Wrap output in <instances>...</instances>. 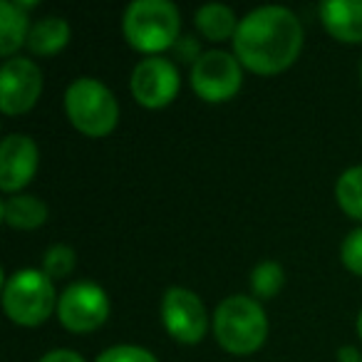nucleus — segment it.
Here are the masks:
<instances>
[{
  "label": "nucleus",
  "mask_w": 362,
  "mask_h": 362,
  "mask_svg": "<svg viewBox=\"0 0 362 362\" xmlns=\"http://www.w3.org/2000/svg\"><path fill=\"white\" fill-rule=\"evenodd\" d=\"M303 28L296 13L281 6L258 8L238 23L233 50L241 65L256 75H278L298 60Z\"/></svg>",
  "instance_id": "1"
},
{
  "label": "nucleus",
  "mask_w": 362,
  "mask_h": 362,
  "mask_svg": "<svg viewBox=\"0 0 362 362\" xmlns=\"http://www.w3.org/2000/svg\"><path fill=\"white\" fill-rule=\"evenodd\" d=\"M214 332L218 345L231 355H251L266 342L268 320L261 303L246 296H231L216 308Z\"/></svg>",
  "instance_id": "2"
},
{
  "label": "nucleus",
  "mask_w": 362,
  "mask_h": 362,
  "mask_svg": "<svg viewBox=\"0 0 362 362\" xmlns=\"http://www.w3.org/2000/svg\"><path fill=\"white\" fill-rule=\"evenodd\" d=\"M124 37L139 52H161L176 42L181 30L179 8L169 0H136L127 8Z\"/></svg>",
  "instance_id": "3"
},
{
  "label": "nucleus",
  "mask_w": 362,
  "mask_h": 362,
  "mask_svg": "<svg viewBox=\"0 0 362 362\" xmlns=\"http://www.w3.org/2000/svg\"><path fill=\"white\" fill-rule=\"evenodd\" d=\"M65 110L72 127L87 136H107L119 122L115 95L92 77H80L65 92Z\"/></svg>",
  "instance_id": "4"
},
{
  "label": "nucleus",
  "mask_w": 362,
  "mask_h": 362,
  "mask_svg": "<svg viewBox=\"0 0 362 362\" xmlns=\"http://www.w3.org/2000/svg\"><path fill=\"white\" fill-rule=\"evenodd\" d=\"M3 308L8 317L18 325H42L57 308V296L52 281L42 271L25 268L13 273L3 288Z\"/></svg>",
  "instance_id": "5"
},
{
  "label": "nucleus",
  "mask_w": 362,
  "mask_h": 362,
  "mask_svg": "<svg viewBox=\"0 0 362 362\" xmlns=\"http://www.w3.org/2000/svg\"><path fill=\"white\" fill-rule=\"evenodd\" d=\"M243 72L238 57L221 50H209L197 57L192 67V90L204 102H226L241 90Z\"/></svg>",
  "instance_id": "6"
},
{
  "label": "nucleus",
  "mask_w": 362,
  "mask_h": 362,
  "mask_svg": "<svg viewBox=\"0 0 362 362\" xmlns=\"http://www.w3.org/2000/svg\"><path fill=\"white\" fill-rule=\"evenodd\" d=\"M161 317L164 327L176 342L184 345H197L204 340L209 330L206 308L199 300L197 293L187 288H169L161 300Z\"/></svg>",
  "instance_id": "7"
},
{
  "label": "nucleus",
  "mask_w": 362,
  "mask_h": 362,
  "mask_svg": "<svg viewBox=\"0 0 362 362\" xmlns=\"http://www.w3.org/2000/svg\"><path fill=\"white\" fill-rule=\"evenodd\" d=\"M60 322L72 332H92L105 325L110 315V298L95 283H72L57 303Z\"/></svg>",
  "instance_id": "8"
},
{
  "label": "nucleus",
  "mask_w": 362,
  "mask_h": 362,
  "mask_svg": "<svg viewBox=\"0 0 362 362\" xmlns=\"http://www.w3.org/2000/svg\"><path fill=\"white\" fill-rule=\"evenodd\" d=\"M42 92V72L33 60L11 57L0 70V110L6 115H23L33 110Z\"/></svg>",
  "instance_id": "9"
},
{
  "label": "nucleus",
  "mask_w": 362,
  "mask_h": 362,
  "mask_svg": "<svg viewBox=\"0 0 362 362\" xmlns=\"http://www.w3.org/2000/svg\"><path fill=\"white\" fill-rule=\"evenodd\" d=\"M132 95L146 110H161L179 95V70L164 57H146L132 72Z\"/></svg>",
  "instance_id": "10"
},
{
  "label": "nucleus",
  "mask_w": 362,
  "mask_h": 362,
  "mask_svg": "<svg viewBox=\"0 0 362 362\" xmlns=\"http://www.w3.org/2000/svg\"><path fill=\"white\" fill-rule=\"evenodd\" d=\"M37 144L25 134H11L0 146V189L6 194L21 192L37 171Z\"/></svg>",
  "instance_id": "11"
},
{
  "label": "nucleus",
  "mask_w": 362,
  "mask_h": 362,
  "mask_svg": "<svg viewBox=\"0 0 362 362\" xmlns=\"http://www.w3.org/2000/svg\"><path fill=\"white\" fill-rule=\"evenodd\" d=\"M320 21L340 42H362V0H327L320 6Z\"/></svg>",
  "instance_id": "12"
},
{
  "label": "nucleus",
  "mask_w": 362,
  "mask_h": 362,
  "mask_svg": "<svg viewBox=\"0 0 362 362\" xmlns=\"http://www.w3.org/2000/svg\"><path fill=\"white\" fill-rule=\"evenodd\" d=\"M30 35V23H28L25 8L21 3L0 0V55L11 57L21 45H28Z\"/></svg>",
  "instance_id": "13"
},
{
  "label": "nucleus",
  "mask_w": 362,
  "mask_h": 362,
  "mask_svg": "<svg viewBox=\"0 0 362 362\" xmlns=\"http://www.w3.org/2000/svg\"><path fill=\"white\" fill-rule=\"evenodd\" d=\"M70 42V25L62 18H42L30 28L28 47L33 55H55Z\"/></svg>",
  "instance_id": "14"
},
{
  "label": "nucleus",
  "mask_w": 362,
  "mask_h": 362,
  "mask_svg": "<svg viewBox=\"0 0 362 362\" xmlns=\"http://www.w3.org/2000/svg\"><path fill=\"white\" fill-rule=\"evenodd\" d=\"M0 214L3 221L13 228H23L30 231L47 221V206L35 197H11L0 204Z\"/></svg>",
  "instance_id": "15"
},
{
  "label": "nucleus",
  "mask_w": 362,
  "mask_h": 362,
  "mask_svg": "<svg viewBox=\"0 0 362 362\" xmlns=\"http://www.w3.org/2000/svg\"><path fill=\"white\" fill-rule=\"evenodd\" d=\"M197 28L206 40L221 42L228 37H236L238 23L228 6L211 3V6H204L202 11H197Z\"/></svg>",
  "instance_id": "16"
},
{
  "label": "nucleus",
  "mask_w": 362,
  "mask_h": 362,
  "mask_svg": "<svg viewBox=\"0 0 362 362\" xmlns=\"http://www.w3.org/2000/svg\"><path fill=\"white\" fill-rule=\"evenodd\" d=\"M335 197L347 216L362 221V166H352L337 179Z\"/></svg>",
  "instance_id": "17"
},
{
  "label": "nucleus",
  "mask_w": 362,
  "mask_h": 362,
  "mask_svg": "<svg viewBox=\"0 0 362 362\" xmlns=\"http://www.w3.org/2000/svg\"><path fill=\"white\" fill-rule=\"evenodd\" d=\"M286 283V273L276 261H266L253 268L251 273V291L256 298H273Z\"/></svg>",
  "instance_id": "18"
},
{
  "label": "nucleus",
  "mask_w": 362,
  "mask_h": 362,
  "mask_svg": "<svg viewBox=\"0 0 362 362\" xmlns=\"http://www.w3.org/2000/svg\"><path fill=\"white\" fill-rule=\"evenodd\" d=\"M72 268H75V251H72L70 246H62V243L52 246L50 251L45 253V258H42V273H45L50 281L70 276Z\"/></svg>",
  "instance_id": "19"
},
{
  "label": "nucleus",
  "mask_w": 362,
  "mask_h": 362,
  "mask_svg": "<svg viewBox=\"0 0 362 362\" xmlns=\"http://www.w3.org/2000/svg\"><path fill=\"white\" fill-rule=\"evenodd\" d=\"M97 362H156V357L151 355L149 350L144 347H136V345H117L105 350Z\"/></svg>",
  "instance_id": "20"
},
{
  "label": "nucleus",
  "mask_w": 362,
  "mask_h": 362,
  "mask_svg": "<svg viewBox=\"0 0 362 362\" xmlns=\"http://www.w3.org/2000/svg\"><path fill=\"white\" fill-rule=\"evenodd\" d=\"M342 263L347 271L362 276V228H355L342 243Z\"/></svg>",
  "instance_id": "21"
},
{
  "label": "nucleus",
  "mask_w": 362,
  "mask_h": 362,
  "mask_svg": "<svg viewBox=\"0 0 362 362\" xmlns=\"http://www.w3.org/2000/svg\"><path fill=\"white\" fill-rule=\"evenodd\" d=\"M40 362H85V360L72 350H52L45 357H40Z\"/></svg>",
  "instance_id": "22"
},
{
  "label": "nucleus",
  "mask_w": 362,
  "mask_h": 362,
  "mask_svg": "<svg viewBox=\"0 0 362 362\" xmlns=\"http://www.w3.org/2000/svg\"><path fill=\"white\" fill-rule=\"evenodd\" d=\"M337 360L340 362H362V355L355 350V347H340V350H337Z\"/></svg>",
  "instance_id": "23"
},
{
  "label": "nucleus",
  "mask_w": 362,
  "mask_h": 362,
  "mask_svg": "<svg viewBox=\"0 0 362 362\" xmlns=\"http://www.w3.org/2000/svg\"><path fill=\"white\" fill-rule=\"evenodd\" d=\"M357 332H360V337H362V313H360V317H357Z\"/></svg>",
  "instance_id": "24"
},
{
  "label": "nucleus",
  "mask_w": 362,
  "mask_h": 362,
  "mask_svg": "<svg viewBox=\"0 0 362 362\" xmlns=\"http://www.w3.org/2000/svg\"><path fill=\"white\" fill-rule=\"evenodd\" d=\"M360 75H362V67H360Z\"/></svg>",
  "instance_id": "25"
}]
</instances>
